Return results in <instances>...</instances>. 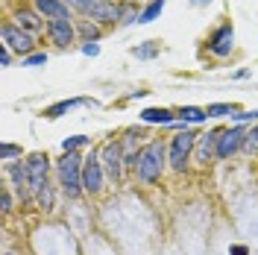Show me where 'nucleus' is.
Returning <instances> with one entry per match:
<instances>
[{"mask_svg": "<svg viewBox=\"0 0 258 255\" xmlns=\"http://www.w3.org/2000/svg\"><path fill=\"white\" fill-rule=\"evenodd\" d=\"M161 167H164V147L159 141L147 144L144 150L138 153V164H135L138 179L141 182H156L161 176Z\"/></svg>", "mask_w": 258, "mask_h": 255, "instance_id": "1", "label": "nucleus"}, {"mask_svg": "<svg viewBox=\"0 0 258 255\" xmlns=\"http://www.w3.org/2000/svg\"><path fill=\"white\" fill-rule=\"evenodd\" d=\"M59 182L68 197H77L82 188V159L74 153H64V159L59 161Z\"/></svg>", "mask_w": 258, "mask_h": 255, "instance_id": "2", "label": "nucleus"}, {"mask_svg": "<svg viewBox=\"0 0 258 255\" xmlns=\"http://www.w3.org/2000/svg\"><path fill=\"white\" fill-rule=\"evenodd\" d=\"M194 132H179L173 135V141H170V167L173 170H185V161L191 156V147H194Z\"/></svg>", "mask_w": 258, "mask_h": 255, "instance_id": "3", "label": "nucleus"}, {"mask_svg": "<svg viewBox=\"0 0 258 255\" xmlns=\"http://www.w3.org/2000/svg\"><path fill=\"white\" fill-rule=\"evenodd\" d=\"M243 141H246V129L243 126H232L226 129V132H220V141H217V159H229L238 147H243Z\"/></svg>", "mask_w": 258, "mask_h": 255, "instance_id": "4", "label": "nucleus"}, {"mask_svg": "<svg viewBox=\"0 0 258 255\" xmlns=\"http://www.w3.org/2000/svg\"><path fill=\"white\" fill-rule=\"evenodd\" d=\"M82 188L88 194H97L103 188V170H100V161H97L94 153H91V156L85 159V164H82Z\"/></svg>", "mask_w": 258, "mask_h": 255, "instance_id": "5", "label": "nucleus"}, {"mask_svg": "<svg viewBox=\"0 0 258 255\" xmlns=\"http://www.w3.org/2000/svg\"><path fill=\"white\" fill-rule=\"evenodd\" d=\"M232 47H235V30H232V24H223L220 30L211 35L209 50L214 53V56H229Z\"/></svg>", "mask_w": 258, "mask_h": 255, "instance_id": "6", "label": "nucleus"}, {"mask_svg": "<svg viewBox=\"0 0 258 255\" xmlns=\"http://www.w3.org/2000/svg\"><path fill=\"white\" fill-rule=\"evenodd\" d=\"M103 164H106V173L112 179L123 176V153H120V144L117 141H109L103 147Z\"/></svg>", "mask_w": 258, "mask_h": 255, "instance_id": "7", "label": "nucleus"}, {"mask_svg": "<svg viewBox=\"0 0 258 255\" xmlns=\"http://www.w3.org/2000/svg\"><path fill=\"white\" fill-rule=\"evenodd\" d=\"M27 176H30V188L32 191H41L47 185V159L44 156H32L27 161Z\"/></svg>", "mask_w": 258, "mask_h": 255, "instance_id": "8", "label": "nucleus"}, {"mask_svg": "<svg viewBox=\"0 0 258 255\" xmlns=\"http://www.w3.org/2000/svg\"><path fill=\"white\" fill-rule=\"evenodd\" d=\"M3 41H6L9 47H15L18 53H30L32 50V35L30 32H24L21 27H12V24L3 27Z\"/></svg>", "mask_w": 258, "mask_h": 255, "instance_id": "9", "label": "nucleus"}, {"mask_svg": "<svg viewBox=\"0 0 258 255\" xmlns=\"http://www.w3.org/2000/svg\"><path fill=\"white\" fill-rule=\"evenodd\" d=\"M88 15L94 21H120L123 18V6H114V3H100L94 0V6L88 9Z\"/></svg>", "mask_w": 258, "mask_h": 255, "instance_id": "10", "label": "nucleus"}, {"mask_svg": "<svg viewBox=\"0 0 258 255\" xmlns=\"http://www.w3.org/2000/svg\"><path fill=\"white\" fill-rule=\"evenodd\" d=\"M47 30H50V35H53V41L62 44V47H68V44L74 41V27H71V21L56 18V21H50L47 24Z\"/></svg>", "mask_w": 258, "mask_h": 255, "instance_id": "11", "label": "nucleus"}, {"mask_svg": "<svg viewBox=\"0 0 258 255\" xmlns=\"http://www.w3.org/2000/svg\"><path fill=\"white\" fill-rule=\"evenodd\" d=\"M35 9H38V12H44V15H50L53 21H56V18L71 21V18H68V6H64L62 0H35Z\"/></svg>", "mask_w": 258, "mask_h": 255, "instance_id": "12", "label": "nucleus"}, {"mask_svg": "<svg viewBox=\"0 0 258 255\" xmlns=\"http://www.w3.org/2000/svg\"><path fill=\"white\" fill-rule=\"evenodd\" d=\"M141 120H144V123H173L176 114L167 112V109H144V112H141Z\"/></svg>", "mask_w": 258, "mask_h": 255, "instance_id": "13", "label": "nucleus"}, {"mask_svg": "<svg viewBox=\"0 0 258 255\" xmlns=\"http://www.w3.org/2000/svg\"><path fill=\"white\" fill-rule=\"evenodd\" d=\"M217 141H220V132H209V135H203V144H200L197 159H200V161H209L211 150H217Z\"/></svg>", "mask_w": 258, "mask_h": 255, "instance_id": "14", "label": "nucleus"}, {"mask_svg": "<svg viewBox=\"0 0 258 255\" xmlns=\"http://www.w3.org/2000/svg\"><path fill=\"white\" fill-rule=\"evenodd\" d=\"M161 9H164V0H153L144 12L138 15V24H150V21H156V18L161 15Z\"/></svg>", "mask_w": 258, "mask_h": 255, "instance_id": "15", "label": "nucleus"}, {"mask_svg": "<svg viewBox=\"0 0 258 255\" xmlns=\"http://www.w3.org/2000/svg\"><path fill=\"white\" fill-rule=\"evenodd\" d=\"M206 117V112L203 109H194V106H185V109H179V120L185 123V120H191V123H200Z\"/></svg>", "mask_w": 258, "mask_h": 255, "instance_id": "16", "label": "nucleus"}, {"mask_svg": "<svg viewBox=\"0 0 258 255\" xmlns=\"http://www.w3.org/2000/svg\"><path fill=\"white\" fill-rule=\"evenodd\" d=\"M156 53H159V44L156 41H147L141 47H132V56H138V59H153Z\"/></svg>", "mask_w": 258, "mask_h": 255, "instance_id": "17", "label": "nucleus"}, {"mask_svg": "<svg viewBox=\"0 0 258 255\" xmlns=\"http://www.w3.org/2000/svg\"><path fill=\"white\" fill-rule=\"evenodd\" d=\"M18 27H24V30H38L41 21L32 15V12H18Z\"/></svg>", "mask_w": 258, "mask_h": 255, "instance_id": "18", "label": "nucleus"}, {"mask_svg": "<svg viewBox=\"0 0 258 255\" xmlns=\"http://www.w3.org/2000/svg\"><path fill=\"white\" fill-rule=\"evenodd\" d=\"M82 100H62V103H56V106H50L47 109V117H59L62 112H68V109H74V106H80Z\"/></svg>", "mask_w": 258, "mask_h": 255, "instance_id": "19", "label": "nucleus"}, {"mask_svg": "<svg viewBox=\"0 0 258 255\" xmlns=\"http://www.w3.org/2000/svg\"><path fill=\"white\" fill-rule=\"evenodd\" d=\"M206 114H209V117H223V114H232V106H229V103H214V106L206 109Z\"/></svg>", "mask_w": 258, "mask_h": 255, "instance_id": "20", "label": "nucleus"}, {"mask_svg": "<svg viewBox=\"0 0 258 255\" xmlns=\"http://www.w3.org/2000/svg\"><path fill=\"white\" fill-rule=\"evenodd\" d=\"M85 144H88V138H85V135H74V138H64V153H74V150H77V147H85Z\"/></svg>", "mask_w": 258, "mask_h": 255, "instance_id": "21", "label": "nucleus"}, {"mask_svg": "<svg viewBox=\"0 0 258 255\" xmlns=\"http://www.w3.org/2000/svg\"><path fill=\"white\" fill-rule=\"evenodd\" d=\"M243 150H246V153H258V126L246 132V141H243Z\"/></svg>", "mask_w": 258, "mask_h": 255, "instance_id": "22", "label": "nucleus"}, {"mask_svg": "<svg viewBox=\"0 0 258 255\" xmlns=\"http://www.w3.org/2000/svg\"><path fill=\"white\" fill-rule=\"evenodd\" d=\"M38 200H41V206H44V208H53V194H50V185H44V188L38 191Z\"/></svg>", "mask_w": 258, "mask_h": 255, "instance_id": "23", "label": "nucleus"}, {"mask_svg": "<svg viewBox=\"0 0 258 255\" xmlns=\"http://www.w3.org/2000/svg\"><path fill=\"white\" fill-rule=\"evenodd\" d=\"M0 156H3V159H12V156H21V147H15V144H3V147H0Z\"/></svg>", "mask_w": 258, "mask_h": 255, "instance_id": "24", "label": "nucleus"}, {"mask_svg": "<svg viewBox=\"0 0 258 255\" xmlns=\"http://www.w3.org/2000/svg\"><path fill=\"white\" fill-rule=\"evenodd\" d=\"M47 62V56H44V53H32V56H27V59H24V65H27V68H32V65H44Z\"/></svg>", "mask_w": 258, "mask_h": 255, "instance_id": "25", "label": "nucleus"}, {"mask_svg": "<svg viewBox=\"0 0 258 255\" xmlns=\"http://www.w3.org/2000/svg\"><path fill=\"white\" fill-rule=\"evenodd\" d=\"M80 32H82V35H85V38H88V41H91V38H97V35H100V30H97L94 24H82V27H80Z\"/></svg>", "mask_w": 258, "mask_h": 255, "instance_id": "26", "label": "nucleus"}, {"mask_svg": "<svg viewBox=\"0 0 258 255\" xmlns=\"http://www.w3.org/2000/svg\"><path fill=\"white\" fill-rule=\"evenodd\" d=\"M68 3H71V6H77L80 12H85V15H88V9L94 6V0H68Z\"/></svg>", "mask_w": 258, "mask_h": 255, "instance_id": "27", "label": "nucleus"}, {"mask_svg": "<svg viewBox=\"0 0 258 255\" xmlns=\"http://www.w3.org/2000/svg\"><path fill=\"white\" fill-rule=\"evenodd\" d=\"M82 53H85V56H97V53H100V47H97V44H91V41H85V44H82Z\"/></svg>", "mask_w": 258, "mask_h": 255, "instance_id": "28", "label": "nucleus"}, {"mask_svg": "<svg viewBox=\"0 0 258 255\" xmlns=\"http://www.w3.org/2000/svg\"><path fill=\"white\" fill-rule=\"evenodd\" d=\"M229 255H246V246H232V249H229Z\"/></svg>", "mask_w": 258, "mask_h": 255, "instance_id": "29", "label": "nucleus"}, {"mask_svg": "<svg viewBox=\"0 0 258 255\" xmlns=\"http://www.w3.org/2000/svg\"><path fill=\"white\" fill-rule=\"evenodd\" d=\"M0 65H3V68L9 65V50H6V47H3V53H0Z\"/></svg>", "mask_w": 258, "mask_h": 255, "instance_id": "30", "label": "nucleus"}, {"mask_svg": "<svg viewBox=\"0 0 258 255\" xmlns=\"http://www.w3.org/2000/svg\"><path fill=\"white\" fill-rule=\"evenodd\" d=\"M191 3H194V6H209L211 0H191Z\"/></svg>", "mask_w": 258, "mask_h": 255, "instance_id": "31", "label": "nucleus"}]
</instances>
